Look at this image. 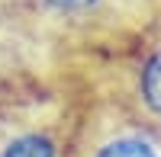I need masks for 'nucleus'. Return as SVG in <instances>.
<instances>
[{"mask_svg":"<svg viewBox=\"0 0 161 157\" xmlns=\"http://www.w3.org/2000/svg\"><path fill=\"white\" fill-rule=\"evenodd\" d=\"M87 157H161L155 141L136 122H116L90 141Z\"/></svg>","mask_w":161,"mask_h":157,"instance_id":"nucleus-1","label":"nucleus"},{"mask_svg":"<svg viewBox=\"0 0 161 157\" xmlns=\"http://www.w3.org/2000/svg\"><path fill=\"white\" fill-rule=\"evenodd\" d=\"M0 157H61V141L39 125L10 128L0 135Z\"/></svg>","mask_w":161,"mask_h":157,"instance_id":"nucleus-2","label":"nucleus"},{"mask_svg":"<svg viewBox=\"0 0 161 157\" xmlns=\"http://www.w3.org/2000/svg\"><path fill=\"white\" fill-rule=\"evenodd\" d=\"M139 99L145 103V109L161 119V48L152 51L142 61L139 71Z\"/></svg>","mask_w":161,"mask_h":157,"instance_id":"nucleus-3","label":"nucleus"},{"mask_svg":"<svg viewBox=\"0 0 161 157\" xmlns=\"http://www.w3.org/2000/svg\"><path fill=\"white\" fill-rule=\"evenodd\" d=\"M55 16H87L100 7V0H39Z\"/></svg>","mask_w":161,"mask_h":157,"instance_id":"nucleus-4","label":"nucleus"}]
</instances>
